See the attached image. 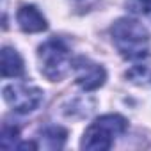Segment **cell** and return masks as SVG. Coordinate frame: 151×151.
I'll return each mask as SVG.
<instances>
[{
  "label": "cell",
  "mask_w": 151,
  "mask_h": 151,
  "mask_svg": "<svg viewBox=\"0 0 151 151\" xmlns=\"http://www.w3.org/2000/svg\"><path fill=\"white\" fill-rule=\"evenodd\" d=\"M126 9L135 16L151 18V0H126Z\"/></svg>",
  "instance_id": "30bf717a"
},
{
  "label": "cell",
  "mask_w": 151,
  "mask_h": 151,
  "mask_svg": "<svg viewBox=\"0 0 151 151\" xmlns=\"http://www.w3.org/2000/svg\"><path fill=\"white\" fill-rule=\"evenodd\" d=\"M16 22H18L20 29L29 34L43 32L48 27L46 18L41 14V11L36 6H22L16 13Z\"/></svg>",
  "instance_id": "8992f818"
},
{
  "label": "cell",
  "mask_w": 151,
  "mask_h": 151,
  "mask_svg": "<svg viewBox=\"0 0 151 151\" xmlns=\"http://www.w3.org/2000/svg\"><path fill=\"white\" fill-rule=\"evenodd\" d=\"M39 69L52 82H60L73 69V59L68 45L60 37H50L37 48Z\"/></svg>",
  "instance_id": "3957f363"
},
{
  "label": "cell",
  "mask_w": 151,
  "mask_h": 151,
  "mask_svg": "<svg viewBox=\"0 0 151 151\" xmlns=\"http://www.w3.org/2000/svg\"><path fill=\"white\" fill-rule=\"evenodd\" d=\"M0 144L6 149H14L20 146V130L11 124H4L2 128V137H0Z\"/></svg>",
  "instance_id": "9c48e42d"
},
{
  "label": "cell",
  "mask_w": 151,
  "mask_h": 151,
  "mask_svg": "<svg viewBox=\"0 0 151 151\" xmlns=\"http://www.w3.org/2000/svg\"><path fill=\"white\" fill-rule=\"evenodd\" d=\"M66 137H68V132H66L62 126L50 124V126L43 128V130L37 133V137H36L37 149H39V147L50 149V151L62 149V146H64V142H66Z\"/></svg>",
  "instance_id": "52a82bcc"
},
{
  "label": "cell",
  "mask_w": 151,
  "mask_h": 151,
  "mask_svg": "<svg viewBox=\"0 0 151 151\" xmlns=\"http://www.w3.org/2000/svg\"><path fill=\"white\" fill-rule=\"evenodd\" d=\"M112 43L128 60H142L149 55V34L135 18H119L110 29Z\"/></svg>",
  "instance_id": "6da1fadb"
},
{
  "label": "cell",
  "mask_w": 151,
  "mask_h": 151,
  "mask_svg": "<svg viewBox=\"0 0 151 151\" xmlns=\"http://www.w3.org/2000/svg\"><path fill=\"white\" fill-rule=\"evenodd\" d=\"M126 78H130L133 84H147L151 80V69L146 66H133L126 73Z\"/></svg>",
  "instance_id": "8fae6325"
},
{
  "label": "cell",
  "mask_w": 151,
  "mask_h": 151,
  "mask_svg": "<svg viewBox=\"0 0 151 151\" xmlns=\"http://www.w3.org/2000/svg\"><path fill=\"white\" fill-rule=\"evenodd\" d=\"M0 69H2V77H6V78L22 77L23 69H25L22 55L11 46H4L2 48V66H0Z\"/></svg>",
  "instance_id": "ba28073f"
},
{
  "label": "cell",
  "mask_w": 151,
  "mask_h": 151,
  "mask_svg": "<svg viewBox=\"0 0 151 151\" xmlns=\"http://www.w3.org/2000/svg\"><path fill=\"white\" fill-rule=\"evenodd\" d=\"M128 128V123L119 114H105L94 119L84 132L80 147L87 151H107L112 147L114 140L121 137Z\"/></svg>",
  "instance_id": "7a4b0ae2"
},
{
  "label": "cell",
  "mask_w": 151,
  "mask_h": 151,
  "mask_svg": "<svg viewBox=\"0 0 151 151\" xmlns=\"http://www.w3.org/2000/svg\"><path fill=\"white\" fill-rule=\"evenodd\" d=\"M73 71H75V82L84 91H96L107 80L105 68L86 57H78L73 60Z\"/></svg>",
  "instance_id": "5b68a950"
},
{
  "label": "cell",
  "mask_w": 151,
  "mask_h": 151,
  "mask_svg": "<svg viewBox=\"0 0 151 151\" xmlns=\"http://www.w3.org/2000/svg\"><path fill=\"white\" fill-rule=\"evenodd\" d=\"M43 91L34 84L14 82L4 87L6 103L18 114H30L43 103Z\"/></svg>",
  "instance_id": "277c9868"
}]
</instances>
